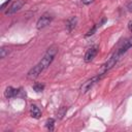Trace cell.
Instances as JSON below:
<instances>
[{
    "mask_svg": "<svg viewBox=\"0 0 132 132\" xmlns=\"http://www.w3.org/2000/svg\"><path fill=\"white\" fill-rule=\"evenodd\" d=\"M58 53V46L57 45H52L48 47V50L46 51V53L44 54V56L42 57V59L40 60V62L35 65L32 69L29 70V72L27 73V77L30 78V79H35L39 76V74L45 70L50 65L51 63L53 62L55 56L57 55Z\"/></svg>",
    "mask_w": 132,
    "mask_h": 132,
    "instance_id": "1",
    "label": "cell"
},
{
    "mask_svg": "<svg viewBox=\"0 0 132 132\" xmlns=\"http://www.w3.org/2000/svg\"><path fill=\"white\" fill-rule=\"evenodd\" d=\"M100 77H101V74L99 75H96V76H93V77H91L90 79H88L87 81H85L81 86H80V92L81 93H86V92H88L95 84H97V81L100 79Z\"/></svg>",
    "mask_w": 132,
    "mask_h": 132,
    "instance_id": "2",
    "label": "cell"
},
{
    "mask_svg": "<svg viewBox=\"0 0 132 132\" xmlns=\"http://www.w3.org/2000/svg\"><path fill=\"white\" fill-rule=\"evenodd\" d=\"M24 4H25V0H15V1L7 8V10L5 11V14H6V15H10V14H12V13L19 11V10L23 7Z\"/></svg>",
    "mask_w": 132,
    "mask_h": 132,
    "instance_id": "3",
    "label": "cell"
},
{
    "mask_svg": "<svg viewBox=\"0 0 132 132\" xmlns=\"http://www.w3.org/2000/svg\"><path fill=\"white\" fill-rule=\"evenodd\" d=\"M52 20H53V16H52V15H50V14H47V13L43 14V15L38 20V22H37V24H36L37 29L40 30V29L45 28L46 26L50 25V23L52 22Z\"/></svg>",
    "mask_w": 132,
    "mask_h": 132,
    "instance_id": "4",
    "label": "cell"
},
{
    "mask_svg": "<svg viewBox=\"0 0 132 132\" xmlns=\"http://www.w3.org/2000/svg\"><path fill=\"white\" fill-rule=\"evenodd\" d=\"M98 45H94V46H92V47H90L87 52H86V54H85V61L86 62H91L95 57H96V55H97V53H98Z\"/></svg>",
    "mask_w": 132,
    "mask_h": 132,
    "instance_id": "5",
    "label": "cell"
},
{
    "mask_svg": "<svg viewBox=\"0 0 132 132\" xmlns=\"http://www.w3.org/2000/svg\"><path fill=\"white\" fill-rule=\"evenodd\" d=\"M19 93H20V90H16L12 87H7L4 91V96L6 98H13V97L18 96Z\"/></svg>",
    "mask_w": 132,
    "mask_h": 132,
    "instance_id": "6",
    "label": "cell"
},
{
    "mask_svg": "<svg viewBox=\"0 0 132 132\" xmlns=\"http://www.w3.org/2000/svg\"><path fill=\"white\" fill-rule=\"evenodd\" d=\"M30 116L34 119H39L41 116V111L39 109V107L35 104H32L30 107Z\"/></svg>",
    "mask_w": 132,
    "mask_h": 132,
    "instance_id": "7",
    "label": "cell"
},
{
    "mask_svg": "<svg viewBox=\"0 0 132 132\" xmlns=\"http://www.w3.org/2000/svg\"><path fill=\"white\" fill-rule=\"evenodd\" d=\"M76 23H77V19H76V16H72V18H70V19L67 21V23H66V27H67V29H68L69 32H71V31L75 28Z\"/></svg>",
    "mask_w": 132,
    "mask_h": 132,
    "instance_id": "8",
    "label": "cell"
},
{
    "mask_svg": "<svg viewBox=\"0 0 132 132\" xmlns=\"http://www.w3.org/2000/svg\"><path fill=\"white\" fill-rule=\"evenodd\" d=\"M43 89H44V85H42V84H34L33 85V90L35 92H37V93L42 92Z\"/></svg>",
    "mask_w": 132,
    "mask_h": 132,
    "instance_id": "9",
    "label": "cell"
},
{
    "mask_svg": "<svg viewBox=\"0 0 132 132\" xmlns=\"http://www.w3.org/2000/svg\"><path fill=\"white\" fill-rule=\"evenodd\" d=\"M8 53H9L8 47H6V46H2L1 50H0V57L3 59V58H5V57L8 55Z\"/></svg>",
    "mask_w": 132,
    "mask_h": 132,
    "instance_id": "10",
    "label": "cell"
},
{
    "mask_svg": "<svg viewBox=\"0 0 132 132\" xmlns=\"http://www.w3.org/2000/svg\"><path fill=\"white\" fill-rule=\"evenodd\" d=\"M54 123H55V121H54V119H48L47 121H46V123H45V127L48 129V130H54Z\"/></svg>",
    "mask_w": 132,
    "mask_h": 132,
    "instance_id": "11",
    "label": "cell"
},
{
    "mask_svg": "<svg viewBox=\"0 0 132 132\" xmlns=\"http://www.w3.org/2000/svg\"><path fill=\"white\" fill-rule=\"evenodd\" d=\"M96 29H97V25H95V26H94V27H93L91 30H89V31H88V33L86 34V36L88 37V36H91V35H93V34H94V32L96 31Z\"/></svg>",
    "mask_w": 132,
    "mask_h": 132,
    "instance_id": "12",
    "label": "cell"
},
{
    "mask_svg": "<svg viewBox=\"0 0 132 132\" xmlns=\"http://www.w3.org/2000/svg\"><path fill=\"white\" fill-rule=\"evenodd\" d=\"M81 2L86 5H88V4H91L92 2H94V0H81Z\"/></svg>",
    "mask_w": 132,
    "mask_h": 132,
    "instance_id": "13",
    "label": "cell"
},
{
    "mask_svg": "<svg viewBox=\"0 0 132 132\" xmlns=\"http://www.w3.org/2000/svg\"><path fill=\"white\" fill-rule=\"evenodd\" d=\"M127 8H128V10H129V11H131V12H132V2H130V3L127 5Z\"/></svg>",
    "mask_w": 132,
    "mask_h": 132,
    "instance_id": "14",
    "label": "cell"
},
{
    "mask_svg": "<svg viewBox=\"0 0 132 132\" xmlns=\"http://www.w3.org/2000/svg\"><path fill=\"white\" fill-rule=\"evenodd\" d=\"M128 28H129L130 32H132V21H130V22H129V24H128Z\"/></svg>",
    "mask_w": 132,
    "mask_h": 132,
    "instance_id": "15",
    "label": "cell"
},
{
    "mask_svg": "<svg viewBox=\"0 0 132 132\" xmlns=\"http://www.w3.org/2000/svg\"><path fill=\"white\" fill-rule=\"evenodd\" d=\"M9 1H10V0H7V1H5V2H4L3 4H2V6H1V9H4V7H5V5H6V4H7V3L9 2Z\"/></svg>",
    "mask_w": 132,
    "mask_h": 132,
    "instance_id": "16",
    "label": "cell"
}]
</instances>
